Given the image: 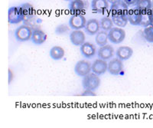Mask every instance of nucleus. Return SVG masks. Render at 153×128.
Instances as JSON below:
<instances>
[{"instance_id": "4be33fe9", "label": "nucleus", "mask_w": 153, "mask_h": 128, "mask_svg": "<svg viewBox=\"0 0 153 128\" xmlns=\"http://www.w3.org/2000/svg\"><path fill=\"white\" fill-rule=\"evenodd\" d=\"M150 25H151V9L141 11V22L139 26L146 28Z\"/></svg>"}, {"instance_id": "39448f33", "label": "nucleus", "mask_w": 153, "mask_h": 128, "mask_svg": "<svg viewBox=\"0 0 153 128\" xmlns=\"http://www.w3.org/2000/svg\"><path fill=\"white\" fill-rule=\"evenodd\" d=\"M85 17L81 14L73 15L69 20V26L73 30H80L86 26Z\"/></svg>"}, {"instance_id": "473e14b6", "label": "nucleus", "mask_w": 153, "mask_h": 128, "mask_svg": "<svg viewBox=\"0 0 153 128\" xmlns=\"http://www.w3.org/2000/svg\"><path fill=\"white\" fill-rule=\"evenodd\" d=\"M65 1H68V2H71L73 0H65Z\"/></svg>"}, {"instance_id": "dca6fc26", "label": "nucleus", "mask_w": 153, "mask_h": 128, "mask_svg": "<svg viewBox=\"0 0 153 128\" xmlns=\"http://www.w3.org/2000/svg\"><path fill=\"white\" fill-rule=\"evenodd\" d=\"M23 21L27 22L31 20L34 16V9L32 5L30 3H24L20 6Z\"/></svg>"}, {"instance_id": "20e7f679", "label": "nucleus", "mask_w": 153, "mask_h": 128, "mask_svg": "<svg viewBox=\"0 0 153 128\" xmlns=\"http://www.w3.org/2000/svg\"><path fill=\"white\" fill-rule=\"evenodd\" d=\"M92 65L91 62H87L86 60H80L79 62H76L74 67V72L75 74L80 77H84L90 74L92 71L91 68Z\"/></svg>"}, {"instance_id": "ddd939ff", "label": "nucleus", "mask_w": 153, "mask_h": 128, "mask_svg": "<svg viewBox=\"0 0 153 128\" xmlns=\"http://www.w3.org/2000/svg\"><path fill=\"white\" fill-rule=\"evenodd\" d=\"M128 21L132 25H139L141 22V11L136 7L129 9L127 13Z\"/></svg>"}, {"instance_id": "aec40b11", "label": "nucleus", "mask_w": 153, "mask_h": 128, "mask_svg": "<svg viewBox=\"0 0 153 128\" xmlns=\"http://www.w3.org/2000/svg\"><path fill=\"white\" fill-rule=\"evenodd\" d=\"M65 52L64 48L58 45L52 47L49 51L50 57L54 61H59V60L62 59L65 57Z\"/></svg>"}, {"instance_id": "2f4dec72", "label": "nucleus", "mask_w": 153, "mask_h": 128, "mask_svg": "<svg viewBox=\"0 0 153 128\" xmlns=\"http://www.w3.org/2000/svg\"><path fill=\"white\" fill-rule=\"evenodd\" d=\"M108 2L110 4H113V3H116V2H119V1H120V0H107Z\"/></svg>"}, {"instance_id": "6ab92c4d", "label": "nucleus", "mask_w": 153, "mask_h": 128, "mask_svg": "<svg viewBox=\"0 0 153 128\" xmlns=\"http://www.w3.org/2000/svg\"><path fill=\"white\" fill-rule=\"evenodd\" d=\"M107 0H92L91 8L92 10L97 13H102L107 10L110 5Z\"/></svg>"}, {"instance_id": "f3484780", "label": "nucleus", "mask_w": 153, "mask_h": 128, "mask_svg": "<svg viewBox=\"0 0 153 128\" xmlns=\"http://www.w3.org/2000/svg\"><path fill=\"white\" fill-rule=\"evenodd\" d=\"M31 42L35 45H40L45 42L47 40V35L45 33V32L40 29H35L32 32V35L31 38Z\"/></svg>"}, {"instance_id": "b1692460", "label": "nucleus", "mask_w": 153, "mask_h": 128, "mask_svg": "<svg viewBox=\"0 0 153 128\" xmlns=\"http://www.w3.org/2000/svg\"><path fill=\"white\" fill-rule=\"evenodd\" d=\"M135 7L139 9L140 11L150 10L153 8V4L152 0H137L135 4Z\"/></svg>"}, {"instance_id": "4468645a", "label": "nucleus", "mask_w": 153, "mask_h": 128, "mask_svg": "<svg viewBox=\"0 0 153 128\" xmlns=\"http://www.w3.org/2000/svg\"><path fill=\"white\" fill-rule=\"evenodd\" d=\"M98 58L101 59L108 61L110 58H112L114 55V48L113 46L110 45H106L104 46H101L100 47L97 53Z\"/></svg>"}, {"instance_id": "2eb2a0df", "label": "nucleus", "mask_w": 153, "mask_h": 128, "mask_svg": "<svg viewBox=\"0 0 153 128\" xmlns=\"http://www.w3.org/2000/svg\"><path fill=\"white\" fill-rule=\"evenodd\" d=\"M133 54V50L129 46H121L118 48L116 52L117 58H120L122 61H126L129 59Z\"/></svg>"}, {"instance_id": "a878e982", "label": "nucleus", "mask_w": 153, "mask_h": 128, "mask_svg": "<svg viewBox=\"0 0 153 128\" xmlns=\"http://www.w3.org/2000/svg\"><path fill=\"white\" fill-rule=\"evenodd\" d=\"M144 38L146 41L149 43H153V25L145 28L143 32Z\"/></svg>"}, {"instance_id": "7c9ffc66", "label": "nucleus", "mask_w": 153, "mask_h": 128, "mask_svg": "<svg viewBox=\"0 0 153 128\" xmlns=\"http://www.w3.org/2000/svg\"><path fill=\"white\" fill-rule=\"evenodd\" d=\"M151 25H153V8L151 9Z\"/></svg>"}, {"instance_id": "f03ea898", "label": "nucleus", "mask_w": 153, "mask_h": 128, "mask_svg": "<svg viewBox=\"0 0 153 128\" xmlns=\"http://www.w3.org/2000/svg\"><path fill=\"white\" fill-rule=\"evenodd\" d=\"M109 41L113 44H120L126 39V32L120 27H113L108 32Z\"/></svg>"}, {"instance_id": "72a5a7b5", "label": "nucleus", "mask_w": 153, "mask_h": 128, "mask_svg": "<svg viewBox=\"0 0 153 128\" xmlns=\"http://www.w3.org/2000/svg\"><path fill=\"white\" fill-rule=\"evenodd\" d=\"M152 4H153V0H152Z\"/></svg>"}, {"instance_id": "a211bd4d", "label": "nucleus", "mask_w": 153, "mask_h": 128, "mask_svg": "<svg viewBox=\"0 0 153 128\" xmlns=\"http://www.w3.org/2000/svg\"><path fill=\"white\" fill-rule=\"evenodd\" d=\"M86 7L87 6L84 0H73L70 3V10L73 15L80 14Z\"/></svg>"}, {"instance_id": "f257e3e1", "label": "nucleus", "mask_w": 153, "mask_h": 128, "mask_svg": "<svg viewBox=\"0 0 153 128\" xmlns=\"http://www.w3.org/2000/svg\"><path fill=\"white\" fill-rule=\"evenodd\" d=\"M100 85V78L94 73H90L87 75L83 77L82 86L84 90L96 91Z\"/></svg>"}, {"instance_id": "393cba45", "label": "nucleus", "mask_w": 153, "mask_h": 128, "mask_svg": "<svg viewBox=\"0 0 153 128\" xmlns=\"http://www.w3.org/2000/svg\"><path fill=\"white\" fill-rule=\"evenodd\" d=\"M100 28H102V30H104L106 32H109L114 25L112 18L110 17L102 18L100 21Z\"/></svg>"}, {"instance_id": "9b49d317", "label": "nucleus", "mask_w": 153, "mask_h": 128, "mask_svg": "<svg viewBox=\"0 0 153 128\" xmlns=\"http://www.w3.org/2000/svg\"><path fill=\"white\" fill-rule=\"evenodd\" d=\"M100 28V22L96 19H91L87 21L84 32L89 35H94L98 33Z\"/></svg>"}, {"instance_id": "412c9836", "label": "nucleus", "mask_w": 153, "mask_h": 128, "mask_svg": "<svg viewBox=\"0 0 153 128\" xmlns=\"http://www.w3.org/2000/svg\"><path fill=\"white\" fill-rule=\"evenodd\" d=\"M108 40H109V38H108V32L104 31V30H103V31H99L98 33L96 35V43H97V45H99L100 47L107 45Z\"/></svg>"}, {"instance_id": "f8f14e48", "label": "nucleus", "mask_w": 153, "mask_h": 128, "mask_svg": "<svg viewBox=\"0 0 153 128\" xmlns=\"http://www.w3.org/2000/svg\"><path fill=\"white\" fill-rule=\"evenodd\" d=\"M81 54L86 58H91L95 56L97 48L95 45L91 42H84L80 48Z\"/></svg>"}, {"instance_id": "5701e85b", "label": "nucleus", "mask_w": 153, "mask_h": 128, "mask_svg": "<svg viewBox=\"0 0 153 128\" xmlns=\"http://www.w3.org/2000/svg\"><path fill=\"white\" fill-rule=\"evenodd\" d=\"M111 18L113 24L120 28H124L129 22L127 16H112Z\"/></svg>"}, {"instance_id": "423d86ee", "label": "nucleus", "mask_w": 153, "mask_h": 128, "mask_svg": "<svg viewBox=\"0 0 153 128\" xmlns=\"http://www.w3.org/2000/svg\"><path fill=\"white\" fill-rule=\"evenodd\" d=\"M129 6L123 0H120L116 3L111 4L110 12L112 16H127Z\"/></svg>"}, {"instance_id": "cd10ccee", "label": "nucleus", "mask_w": 153, "mask_h": 128, "mask_svg": "<svg viewBox=\"0 0 153 128\" xmlns=\"http://www.w3.org/2000/svg\"><path fill=\"white\" fill-rule=\"evenodd\" d=\"M81 96H96V94L94 91L91 90H84L83 93L81 94Z\"/></svg>"}, {"instance_id": "c85d7f7f", "label": "nucleus", "mask_w": 153, "mask_h": 128, "mask_svg": "<svg viewBox=\"0 0 153 128\" xmlns=\"http://www.w3.org/2000/svg\"><path fill=\"white\" fill-rule=\"evenodd\" d=\"M124 2L126 3V5L128 6H130V5H133L136 3L137 0H123Z\"/></svg>"}, {"instance_id": "9d476101", "label": "nucleus", "mask_w": 153, "mask_h": 128, "mask_svg": "<svg viewBox=\"0 0 153 128\" xmlns=\"http://www.w3.org/2000/svg\"><path fill=\"white\" fill-rule=\"evenodd\" d=\"M23 21L22 16L19 7H11L9 9V22L12 25L19 24Z\"/></svg>"}, {"instance_id": "1a4fd4ad", "label": "nucleus", "mask_w": 153, "mask_h": 128, "mask_svg": "<svg viewBox=\"0 0 153 128\" xmlns=\"http://www.w3.org/2000/svg\"><path fill=\"white\" fill-rule=\"evenodd\" d=\"M85 33L80 30H74L70 34V40L75 46H81L85 42Z\"/></svg>"}, {"instance_id": "bb28decb", "label": "nucleus", "mask_w": 153, "mask_h": 128, "mask_svg": "<svg viewBox=\"0 0 153 128\" xmlns=\"http://www.w3.org/2000/svg\"><path fill=\"white\" fill-rule=\"evenodd\" d=\"M70 30L69 27L68 26L65 24H61V25H57V27L55 28V33L57 35H64V34L67 33Z\"/></svg>"}, {"instance_id": "7ed1b4c3", "label": "nucleus", "mask_w": 153, "mask_h": 128, "mask_svg": "<svg viewBox=\"0 0 153 128\" xmlns=\"http://www.w3.org/2000/svg\"><path fill=\"white\" fill-rule=\"evenodd\" d=\"M32 29L26 25H22L18 27L15 32V37L18 42H25L30 40L32 35Z\"/></svg>"}, {"instance_id": "c756f323", "label": "nucleus", "mask_w": 153, "mask_h": 128, "mask_svg": "<svg viewBox=\"0 0 153 128\" xmlns=\"http://www.w3.org/2000/svg\"><path fill=\"white\" fill-rule=\"evenodd\" d=\"M9 84H10L11 81H12V78H13V75H12V73L11 71V70H9Z\"/></svg>"}, {"instance_id": "6e6552de", "label": "nucleus", "mask_w": 153, "mask_h": 128, "mask_svg": "<svg viewBox=\"0 0 153 128\" xmlns=\"http://www.w3.org/2000/svg\"><path fill=\"white\" fill-rule=\"evenodd\" d=\"M91 68H92L93 73H94V74L98 76H100L102 74H105L106 71H107L108 64L106 63L105 60L98 58L97 59H96L93 62Z\"/></svg>"}, {"instance_id": "0eeeda50", "label": "nucleus", "mask_w": 153, "mask_h": 128, "mask_svg": "<svg viewBox=\"0 0 153 128\" xmlns=\"http://www.w3.org/2000/svg\"><path fill=\"white\" fill-rule=\"evenodd\" d=\"M123 70V63L122 60L116 58L108 63L107 71L112 75H119Z\"/></svg>"}]
</instances>
